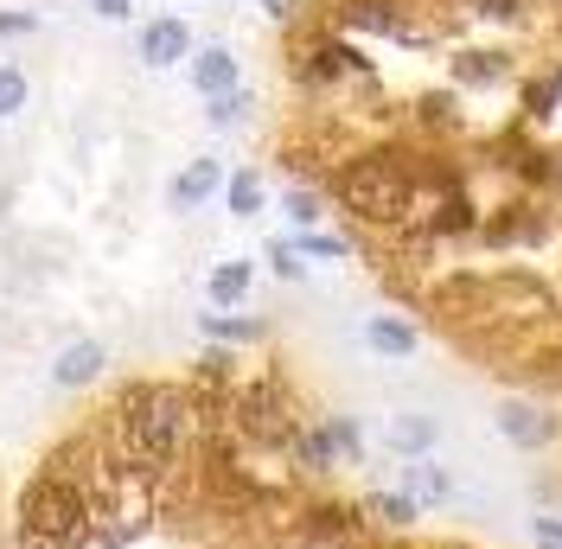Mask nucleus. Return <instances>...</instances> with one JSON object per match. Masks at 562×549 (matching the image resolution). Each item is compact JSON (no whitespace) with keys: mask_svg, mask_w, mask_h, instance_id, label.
<instances>
[{"mask_svg":"<svg viewBox=\"0 0 562 549\" xmlns=\"http://www.w3.org/2000/svg\"><path fill=\"white\" fill-rule=\"evenodd\" d=\"M409 122H416L422 135H460L467 128V109H460L454 90H422L416 103H409Z\"/></svg>","mask_w":562,"mask_h":549,"instance_id":"6ab92c4d","label":"nucleus"},{"mask_svg":"<svg viewBox=\"0 0 562 549\" xmlns=\"http://www.w3.org/2000/svg\"><path fill=\"white\" fill-rule=\"evenodd\" d=\"M492 422H498V435L518 447V453H550L562 441V415L550 403H530V396H505Z\"/></svg>","mask_w":562,"mask_h":549,"instance_id":"0eeeda50","label":"nucleus"},{"mask_svg":"<svg viewBox=\"0 0 562 549\" xmlns=\"http://www.w3.org/2000/svg\"><path fill=\"white\" fill-rule=\"evenodd\" d=\"M557 109H562V90H557V77H550V70H537V77L518 83V115H525V122H550Z\"/></svg>","mask_w":562,"mask_h":549,"instance_id":"5701e85b","label":"nucleus"},{"mask_svg":"<svg viewBox=\"0 0 562 549\" xmlns=\"http://www.w3.org/2000/svg\"><path fill=\"white\" fill-rule=\"evenodd\" d=\"M294 249L307 262H351V237H339V231H294Z\"/></svg>","mask_w":562,"mask_h":549,"instance_id":"a878e982","label":"nucleus"},{"mask_svg":"<svg viewBox=\"0 0 562 549\" xmlns=\"http://www.w3.org/2000/svg\"><path fill=\"white\" fill-rule=\"evenodd\" d=\"M26 97H33L26 70H20V65H0V122H7V115H20V109H26Z\"/></svg>","mask_w":562,"mask_h":549,"instance_id":"c756f323","label":"nucleus"},{"mask_svg":"<svg viewBox=\"0 0 562 549\" xmlns=\"http://www.w3.org/2000/svg\"><path fill=\"white\" fill-rule=\"evenodd\" d=\"M530 549H562V512H537L530 517Z\"/></svg>","mask_w":562,"mask_h":549,"instance_id":"7c9ffc66","label":"nucleus"},{"mask_svg":"<svg viewBox=\"0 0 562 549\" xmlns=\"http://www.w3.org/2000/svg\"><path fill=\"white\" fill-rule=\"evenodd\" d=\"M396 492H409L422 512H441V505H454L460 498V485H454V473L428 453V460H403V473H396Z\"/></svg>","mask_w":562,"mask_h":549,"instance_id":"f8f14e48","label":"nucleus"},{"mask_svg":"<svg viewBox=\"0 0 562 549\" xmlns=\"http://www.w3.org/2000/svg\"><path fill=\"white\" fill-rule=\"evenodd\" d=\"M294 537L301 544H326V549H358V544H371L378 530L346 498H301L294 505Z\"/></svg>","mask_w":562,"mask_h":549,"instance_id":"423d86ee","label":"nucleus"},{"mask_svg":"<svg viewBox=\"0 0 562 549\" xmlns=\"http://www.w3.org/2000/svg\"><path fill=\"white\" fill-rule=\"evenodd\" d=\"M473 20H492V26H518L530 13V0H460Z\"/></svg>","mask_w":562,"mask_h":549,"instance_id":"c85d7f7f","label":"nucleus"},{"mask_svg":"<svg viewBox=\"0 0 562 549\" xmlns=\"http://www.w3.org/2000/svg\"><path fill=\"white\" fill-rule=\"evenodd\" d=\"M249 109H256V97L237 83V90H224V97H211V103H205V122H211V128H244Z\"/></svg>","mask_w":562,"mask_h":549,"instance_id":"bb28decb","label":"nucleus"},{"mask_svg":"<svg viewBox=\"0 0 562 549\" xmlns=\"http://www.w3.org/2000/svg\"><path fill=\"white\" fill-rule=\"evenodd\" d=\"M103 467L83 473V467H70V453L58 447L33 480L20 485L13 549H83V544H97V480H103Z\"/></svg>","mask_w":562,"mask_h":549,"instance_id":"f03ea898","label":"nucleus"},{"mask_svg":"<svg viewBox=\"0 0 562 549\" xmlns=\"http://www.w3.org/2000/svg\"><path fill=\"white\" fill-rule=\"evenodd\" d=\"M186 65H192V90H199L205 103L244 83V65H237V52H231V45H205V52H192Z\"/></svg>","mask_w":562,"mask_h":549,"instance_id":"2eb2a0df","label":"nucleus"},{"mask_svg":"<svg viewBox=\"0 0 562 549\" xmlns=\"http://www.w3.org/2000/svg\"><path fill=\"white\" fill-rule=\"evenodd\" d=\"M288 70H294L301 90H333V83H371V77H378V65H371L346 33H333V26H319V33L301 38L294 58H288Z\"/></svg>","mask_w":562,"mask_h":549,"instance_id":"20e7f679","label":"nucleus"},{"mask_svg":"<svg viewBox=\"0 0 562 549\" xmlns=\"http://www.w3.org/2000/svg\"><path fill=\"white\" fill-rule=\"evenodd\" d=\"M550 237V217L530 205V199H505V205H492L486 217H480V243L486 249H537V243Z\"/></svg>","mask_w":562,"mask_h":549,"instance_id":"6e6552de","label":"nucleus"},{"mask_svg":"<svg viewBox=\"0 0 562 549\" xmlns=\"http://www.w3.org/2000/svg\"><path fill=\"white\" fill-rule=\"evenodd\" d=\"M550 192L562 199V154H557V172H550Z\"/></svg>","mask_w":562,"mask_h":549,"instance_id":"c9c22d12","label":"nucleus"},{"mask_svg":"<svg viewBox=\"0 0 562 549\" xmlns=\"http://www.w3.org/2000/svg\"><path fill=\"white\" fill-rule=\"evenodd\" d=\"M358 512L371 517V530H390V537L416 530L422 517H428L416 498H409V492H396V485H390V492H364V498H358Z\"/></svg>","mask_w":562,"mask_h":549,"instance_id":"dca6fc26","label":"nucleus"},{"mask_svg":"<svg viewBox=\"0 0 562 549\" xmlns=\"http://www.w3.org/2000/svg\"><path fill=\"white\" fill-rule=\"evenodd\" d=\"M333 199L364 231H409V199H416L409 154H396V147H358V154H346L333 167Z\"/></svg>","mask_w":562,"mask_h":549,"instance_id":"7ed1b4c3","label":"nucleus"},{"mask_svg":"<svg viewBox=\"0 0 562 549\" xmlns=\"http://www.w3.org/2000/svg\"><path fill=\"white\" fill-rule=\"evenodd\" d=\"M262 13H269V20H281V26H288V20L301 13V0H262Z\"/></svg>","mask_w":562,"mask_h":549,"instance_id":"473e14b6","label":"nucleus"},{"mask_svg":"<svg viewBox=\"0 0 562 549\" xmlns=\"http://www.w3.org/2000/svg\"><path fill=\"white\" fill-rule=\"evenodd\" d=\"M262 205H269L262 167H237L224 179V211H231V217H262Z\"/></svg>","mask_w":562,"mask_h":549,"instance_id":"4be33fe9","label":"nucleus"},{"mask_svg":"<svg viewBox=\"0 0 562 549\" xmlns=\"http://www.w3.org/2000/svg\"><path fill=\"white\" fill-rule=\"evenodd\" d=\"M512 52H498V45H460L454 52V83L460 90H498V83H512Z\"/></svg>","mask_w":562,"mask_h":549,"instance_id":"ddd939ff","label":"nucleus"},{"mask_svg":"<svg viewBox=\"0 0 562 549\" xmlns=\"http://www.w3.org/2000/svg\"><path fill=\"white\" fill-rule=\"evenodd\" d=\"M199 333H205V345H262L269 339V320H256V313H199Z\"/></svg>","mask_w":562,"mask_h":549,"instance_id":"aec40b11","label":"nucleus"},{"mask_svg":"<svg viewBox=\"0 0 562 549\" xmlns=\"http://www.w3.org/2000/svg\"><path fill=\"white\" fill-rule=\"evenodd\" d=\"M224 179H231V172H224V160H217V154L186 160V167L167 179V211H179V217H186V211H205L211 199L224 192Z\"/></svg>","mask_w":562,"mask_h":549,"instance_id":"1a4fd4ad","label":"nucleus"},{"mask_svg":"<svg viewBox=\"0 0 562 549\" xmlns=\"http://www.w3.org/2000/svg\"><path fill=\"white\" fill-rule=\"evenodd\" d=\"M211 415H217V403H205L192 383H160V378L122 383L115 403H109V460L147 485L173 480L199 453Z\"/></svg>","mask_w":562,"mask_h":549,"instance_id":"f257e3e1","label":"nucleus"},{"mask_svg":"<svg viewBox=\"0 0 562 549\" xmlns=\"http://www.w3.org/2000/svg\"><path fill=\"white\" fill-rule=\"evenodd\" d=\"M435 415H422V410H403V415H390V428H384V441L390 453H403V460H428L435 453Z\"/></svg>","mask_w":562,"mask_h":549,"instance_id":"412c9836","label":"nucleus"},{"mask_svg":"<svg viewBox=\"0 0 562 549\" xmlns=\"http://www.w3.org/2000/svg\"><path fill=\"white\" fill-rule=\"evenodd\" d=\"M550 365H557V371H550V383H557V390H562V345H557V351H550Z\"/></svg>","mask_w":562,"mask_h":549,"instance_id":"f704fd0d","label":"nucleus"},{"mask_svg":"<svg viewBox=\"0 0 562 549\" xmlns=\"http://www.w3.org/2000/svg\"><path fill=\"white\" fill-rule=\"evenodd\" d=\"M249 288H256V262H244V256H231V262H211L205 274V301L217 313H237L249 301Z\"/></svg>","mask_w":562,"mask_h":549,"instance_id":"f3484780","label":"nucleus"},{"mask_svg":"<svg viewBox=\"0 0 562 549\" xmlns=\"http://www.w3.org/2000/svg\"><path fill=\"white\" fill-rule=\"evenodd\" d=\"M109 371V345L103 339H70L58 358H52V383L58 390H90V383Z\"/></svg>","mask_w":562,"mask_h":549,"instance_id":"4468645a","label":"nucleus"},{"mask_svg":"<svg viewBox=\"0 0 562 549\" xmlns=\"http://www.w3.org/2000/svg\"><path fill=\"white\" fill-rule=\"evenodd\" d=\"M319 422H326V435H333L339 467H364V428H358V415H319Z\"/></svg>","mask_w":562,"mask_h":549,"instance_id":"393cba45","label":"nucleus"},{"mask_svg":"<svg viewBox=\"0 0 562 549\" xmlns=\"http://www.w3.org/2000/svg\"><path fill=\"white\" fill-rule=\"evenodd\" d=\"M281 211H288V224H294V231H319V217H326V192L301 179V186H288V192H281Z\"/></svg>","mask_w":562,"mask_h":549,"instance_id":"b1692460","label":"nucleus"},{"mask_svg":"<svg viewBox=\"0 0 562 549\" xmlns=\"http://www.w3.org/2000/svg\"><path fill=\"white\" fill-rule=\"evenodd\" d=\"M550 77H557V90H562V65H550Z\"/></svg>","mask_w":562,"mask_h":549,"instance_id":"e433bc0d","label":"nucleus"},{"mask_svg":"<svg viewBox=\"0 0 562 549\" xmlns=\"http://www.w3.org/2000/svg\"><path fill=\"white\" fill-rule=\"evenodd\" d=\"M135 58L147 70H167V65H186L192 58V26L179 20V13H160V20H147L135 38Z\"/></svg>","mask_w":562,"mask_h":549,"instance_id":"9d476101","label":"nucleus"},{"mask_svg":"<svg viewBox=\"0 0 562 549\" xmlns=\"http://www.w3.org/2000/svg\"><path fill=\"white\" fill-rule=\"evenodd\" d=\"M364 345L396 365V358H416L422 333H416V320H403V313H371V320H364Z\"/></svg>","mask_w":562,"mask_h":549,"instance_id":"a211bd4d","label":"nucleus"},{"mask_svg":"<svg viewBox=\"0 0 562 549\" xmlns=\"http://www.w3.org/2000/svg\"><path fill=\"white\" fill-rule=\"evenodd\" d=\"M97 13H103V20H128L135 7H128V0H97Z\"/></svg>","mask_w":562,"mask_h":549,"instance_id":"72a5a7b5","label":"nucleus"},{"mask_svg":"<svg viewBox=\"0 0 562 549\" xmlns=\"http://www.w3.org/2000/svg\"><path fill=\"white\" fill-rule=\"evenodd\" d=\"M281 460H288L301 480H333V473H339V453H333V435H326V422H319V415L294 428V441L281 447Z\"/></svg>","mask_w":562,"mask_h":549,"instance_id":"9b49d317","label":"nucleus"},{"mask_svg":"<svg viewBox=\"0 0 562 549\" xmlns=\"http://www.w3.org/2000/svg\"><path fill=\"white\" fill-rule=\"evenodd\" d=\"M326 26L333 33H378V38H396V45H428V26L416 20L409 0H333Z\"/></svg>","mask_w":562,"mask_h":549,"instance_id":"39448f33","label":"nucleus"},{"mask_svg":"<svg viewBox=\"0 0 562 549\" xmlns=\"http://www.w3.org/2000/svg\"><path fill=\"white\" fill-rule=\"evenodd\" d=\"M262 262H269L276 281H307V256L294 249V237H276L269 249H262Z\"/></svg>","mask_w":562,"mask_h":549,"instance_id":"cd10ccee","label":"nucleus"},{"mask_svg":"<svg viewBox=\"0 0 562 549\" xmlns=\"http://www.w3.org/2000/svg\"><path fill=\"white\" fill-rule=\"evenodd\" d=\"M33 33H38V13H26V7L0 13V38H33Z\"/></svg>","mask_w":562,"mask_h":549,"instance_id":"2f4dec72","label":"nucleus"}]
</instances>
